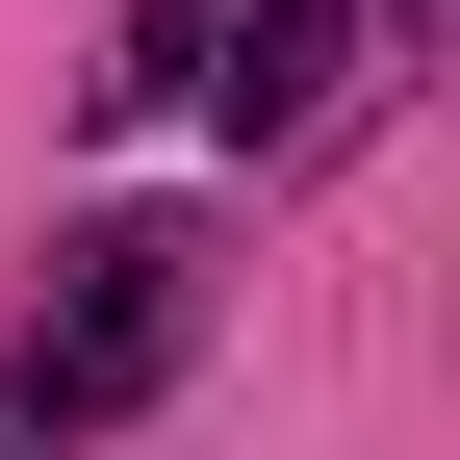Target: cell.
Returning <instances> with one entry per match:
<instances>
[{
    "mask_svg": "<svg viewBox=\"0 0 460 460\" xmlns=\"http://www.w3.org/2000/svg\"><path fill=\"white\" fill-rule=\"evenodd\" d=\"M332 77H358V0H256V26H205V128H230V154H281Z\"/></svg>",
    "mask_w": 460,
    "mask_h": 460,
    "instance_id": "obj_2",
    "label": "cell"
},
{
    "mask_svg": "<svg viewBox=\"0 0 460 460\" xmlns=\"http://www.w3.org/2000/svg\"><path fill=\"white\" fill-rule=\"evenodd\" d=\"M180 332H205L180 230H77V256H51V332H26V410H51V435L154 410V384H180Z\"/></svg>",
    "mask_w": 460,
    "mask_h": 460,
    "instance_id": "obj_1",
    "label": "cell"
}]
</instances>
